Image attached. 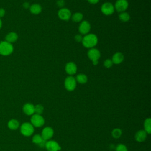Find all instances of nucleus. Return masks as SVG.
<instances>
[{"label":"nucleus","mask_w":151,"mask_h":151,"mask_svg":"<svg viewBox=\"0 0 151 151\" xmlns=\"http://www.w3.org/2000/svg\"><path fill=\"white\" fill-rule=\"evenodd\" d=\"M83 46L87 48H94L98 42V38L94 34H87L83 37L81 41Z\"/></svg>","instance_id":"obj_1"},{"label":"nucleus","mask_w":151,"mask_h":151,"mask_svg":"<svg viewBox=\"0 0 151 151\" xmlns=\"http://www.w3.org/2000/svg\"><path fill=\"white\" fill-rule=\"evenodd\" d=\"M14 47L12 44L3 41L0 42V54L3 56H8L12 53Z\"/></svg>","instance_id":"obj_2"},{"label":"nucleus","mask_w":151,"mask_h":151,"mask_svg":"<svg viewBox=\"0 0 151 151\" xmlns=\"http://www.w3.org/2000/svg\"><path fill=\"white\" fill-rule=\"evenodd\" d=\"M21 133L25 137L31 136L34 132V127L29 122H24L20 126Z\"/></svg>","instance_id":"obj_3"},{"label":"nucleus","mask_w":151,"mask_h":151,"mask_svg":"<svg viewBox=\"0 0 151 151\" xmlns=\"http://www.w3.org/2000/svg\"><path fill=\"white\" fill-rule=\"evenodd\" d=\"M87 55L89 59L92 61L93 65H97L99 62V59L100 58L101 54L99 50L95 48H92L88 51Z\"/></svg>","instance_id":"obj_4"},{"label":"nucleus","mask_w":151,"mask_h":151,"mask_svg":"<svg viewBox=\"0 0 151 151\" xmlns=\"http://www.w3.org/2000/svg\"><path fill=\"white\" fill-rule=\"evenodd\" d=\"M31 124L35 127H42L45 123V120L44 117L40 114H34L31 116Z\"/></svg>","instance_id":"obj_5"},{"label":"nucleus","mask_w":151,"mask_h":151,"mask_svg":"<svg viewBox=\"0 0 151 151\" xmlns=\"http://www.w3.org/2000/svg\"><path fill=\"white\" fill-rule=\"evenodd\" d=\"M77 86V81L76 78L71 76H68L64 80V87L69 91H72L75 90Z\"/></svg>","instance_id":"obj_6"},{"label":"nucleus","mask_w":151,"mask_h":151,"mask_svg":"<svg viewBox=\"0 0 151 151\" xmlns=\"http://www.w3.org/2000/svg\"><path fill=\"white\" fill-rule=\"evenodd\" d=\"M114 6L111 2H105L101 6V11L106 15H110L114 12Z\"/></svg>","instance_id":"obj_7"},{"label":"nucleus","mask_w":151,"mask_h":151,"mask_svg":"<svg viewBox=\"0 0 151 151\" xmlns=\"http://www.w3.org/2000/svg\"><path fill=\"white\" fill-rule=\"evenodd\" d=\"M114 9L119 12H124L129 6V2L127 0H117L115 2Z\"/></svg>","instance_id":"obj_8"},{"label":"nucleus","mask_w":151,"mask_h":151,"mask_svg":"<svg viewBox=\"0 0 151 151\" xmlns=\"http://www.w3.org/2000/svg\"><path fill=\"white\" fill-rule=\"evenodd\" d=\"M45 148L47 151H59L61 149L60 145L53 140H47L45 143Z\"/></svg>","instance_id":"obj_9"},{"label":"nucleus","mask_w":151,"mask_h":151,"mask_svg":"<svg viewBox=\"0 0 151 151\" xmlns=\"http://www.w3.org/2000/svg\"><path fill=\"white\" fill-rule=\"evenodd\" d=\"M58 16L61 20L68 21L71 17V12L68 8H62L58 11Z\"/></svg>","instance_id":"obj_10"},{"label":"nucleus","mask_w":151,"mask_h":151,"mask_svg":"<svg viewBox=\"0 0 151 151\" xmlns=\"http://www.w3.org/2000/svg\"><path fill=\"white\" fill-rule=\"evenodd\" d=\"M41 135L44 140L47 141L49 140L54 135V130L50 126L45 127L42 129Z\"/></svg>","instance_id":"obj_11"},{"label":"nucleus","mask_w":151,"mask_h":151,"mask_svg":"<svg viewBox=\"0 0 151 151\" xmlns=\"http://www.w3.org/2000/svg\"><path fill=\"white\" fill-rule=\"evenodd\" d=\"M91 29V25L90 23L87 21H83L80 23L78 31L81 34L86 35L87 34Z\"/></svg>","instance_id":"obj_12"},{"label":"nucleus","mask_w":151,"mask_h":151,"mask_svg":"<svg viewBox=\"0 0 151 151\" xmlns=\"http://www.w3.org/2000/svg\"><path fill=\"white\" fill-rule=\"evenodd\" d=\"M65 70L68 74L70 76L74 75L77 73V65L74 62H71V61L68 62L65 65Z\"/></svg>","instance_id":"obj_13"},{"label":"nucleus","mask_w":151,"mask_h":151,"mask_svg":"<svg viewBox=\"0 0 151 151\" xmlns=\"http://www.w3.org/2000/svg\"><path fill=\"white\" fill-rule=\"evenodd\" d=\"M24 113L27 116H32L34 114V105L30 103H27L22 107Z\"/></svg>","instance_id":"obj_14"},{"label":"nucleus","mask_w":151,"mask_h":151,"mask_svg":"<svg viewBox=\"0 0 151 151\" xmlns=\"http://www.w3.org/2000/svg\"><path fill=\"white\" fill-rule=\"evenodd\" d=\"M147 135V133L144 130H140L136 133L134 139L138 142H143L146 139Z\"/></svg>","instance_id":"obj_15"},{"label":"nucleus","mask_w":151,"mask_h":151,"mask_svg":"<svg viewBox=\"0 0 151 151\" xmlns=\"http://www.w3.org/2000/svg\"><path fill=\"white\" fill-rule=\"evenodd\" d=\"M124 60V55L120 52H117L113 54L111 61L113 64H119Z\"/></svg>","instance_id":"obj_16"},{"label":"nucleus","mask_w":151,"mask_h":151,"mask_svg":"<svg viewBox=\"0 0 151 151\" xmlns=\"http://www.w3.org/2000/svg\"><path fill=\"white\" fill-rule=\"evenodd\" d=\"M7 126H8V127L10 130H17L19 127L20 124L18 120L15 119H12L8 122Z\"/></svg>","instance_id":"obj_17"},{"label":"nucleus","mask_w":151,"mask_h":151,"mask_svg":"<svg viewBox=\"0 0 151 151\" xmlns=\"http://www.w3.org/2000/svg\"><path fill=\"white\" fill-rule=\"evenodd\" d=\"M18 38V36L16 32H9L5 36V41L12 44V43L15 42L17 40Z\"/></svg>","instance_id":"obj_18"},{"label":"nucleus","mask_w":151,"mask_h":151,"mask_svg":"<svg viewBox=\"0 0 151 151\" xmlns=\"http://www.w3.org/2000/svg\"><path fill=\"white\" fill-rule=\"evenodd\" d=\"M30 12L35 15L39 14L42 11V7L40 4H34L29 6Z\"/></svg>","instance_id":"obj_19"},{"label":"nucleus","mask_w":151,"mask_h":151,"mask_svg":"<svg viewBox=\"0 0 151 151\" xmlns=\"http://www.w3.org/2000/svg\"><path fill=\"white\" fill-rule=\"evenodd\" d=\"M144 130L147 133V134H150L151 133V119L150 118H147L145 120L144 123Z\"/></svg>","instance_id":"obj_20"},{"label":"nucleus","mask_w":151,"mask_h":151,"mask_svg":"<svg viewBox=\"0 0 151 151\" xmlns=\"http://www.w3.org/2000/svg\"><path fill=\"white\" fill-rule=\"evenodd\" d=\"M76 81L80 84H86L87 82L88 78L86 75L84 74H79L76 76Z\"/></svg>","instance_id":"obj_21"},{"label":"nucleus","mask_w":151,"mask_h":151,"mask_svg":"<svg viewBox=\"0 0 151 151\" xmlns=\"http://www.w3.org/2000/svg\"><path fill=\"white\" fill-rule=\"evenodd\" d=\"M119 18L121 21L126 22H128L130 20V16L127 12H120V14L119 15Z\"/></svg>","instance_id":"obj_22"},{"label":"nucleus","mask_w":151,"mask_h":151,"mask_svg":"<svg viewBox=\"0 0 151 151\" xmlns=\"http://www.w3.org/2000/svg\"><path fill=\"white\" fill-rule=\"evenodd\" d=\"M72 20L75 22H79L82 21L83 15L81 12H76L71 16Z\"/></svg>","instance_id":"obj_23"},{"label":"nucleus","mask_w":151,"mask_h":151,"mask_svg":"<svg viewBox=\"0 0 151 151\" xmlns=\"http://www.w3.org/2000/svg\"><path fill=\"white\" fill-rule=\"evenodd\" d=\"M111 136L114 139H119L122 134V131L119 128H115L111 131Z\"/></svg>","instance_id":"obj_24"},{"label":"nucleus","mask_w":151,"mask_h":151,"mask_svg":"<svg viewBox=\"0 0 151 151\" xmlns=\"http://www.w3.org/2000/svg\"><path fill=\"white\" fill-rule=\"evenodd\" d=\"M44 106L40 104L34 106V114L41 115L44 112Z\"/></svg>","instance_id":"obj_25"},{"label":"nucleus","mask_w":151,"mask_h":151,"mask_svg":"<svg viewBox=\"0 0 151 151\" xmlns=\"http://www.w3.org/2000/svg\"><path fill=\"white\" fill-rule=\"evenodd\" d=\"M44 139H42L41 135L37 134L33 136L32 138V143L36 144V145H39Z\"/></svg>","instance_id":"obj_26"},{"label":"nucleus","mask_w":151,"mask_h":151,"mask_svg":"<svg viewBox=\"0 0 151 151\" xmlns=\"http://www.w3.org/2000/svg\"><path fill=\"white\" fill-rule=\"evenodd\" d=\"M116 151H128V150L126 145L120 143L116 146Z\"/></svg>","instance_id":"obj_27"},{"label":"nucleus","mask_w":151,"mask_h":151,"mask_svg":"<svg viewBox=\"0 0 151 151\" xmlns=\"http://www.w3.org/2000/svg\"><path fill=\"white\" fill-rule=\"evenodd\" d=\"M113 63L111 60H110V59H106V60L104 61V63H103L104 66L106 68H109L111 67L112 65H113Z\"/></svg>","instance_id":"obj_28"},{"label":"nucleus","mask_w":151,"mask_h":151,"mask_svg":"<svg viewBox=\"0 0 151 151\" xmlns=\"http://www.w3.org/2000/svg\"><path fill=\"white\" fill-rule=\"evenodd\" d=\"M57 5L58 7L62 8L65 5V2H64V0H57Z\"/></svg>","instance_id":"obj_29"},{"label":"nucleus","mask_w":151,"mask_h":151,"mask_svg":"<svg viewBox=\"0 0 151 151\" xmlns=\"http://www.w3.org/2000/svg\"><path fill=\"white\" fill-rule=\"evenodd\" d=\"M75 40L77 41V42H81L82 41V40H83V37L81 34H77L75 37Z\"/></svg>","instance_id":"obj_30"},{"label":"nucleus","mask_w":151,"mask_h":151,"mask_svg":"<svg viewBox=\"0 0 151 151\" xmlns=\"http://www.w3.org/2000/svg\"><path fill=\"white\" fill-rule=\"evenodd\" d=\"M46 142H47V140H42L39 145H38L39 147H41V148H45V146Z\"/></svg>","instance_id":"obj_31"},{"label":"nucleus","mask_w":151,"mask_h":151,"mask_svg":"<svg viewBox=\"0 0 151 151\" xmlns=\"http://www.w3.org/2000/svg\"><path fill=\"white\" fill-rule=\"evenodd\" d=\"M5 14V11L4 8H0V18L4 17Z\"/></svg>","instance_id":"obj_32"},{"label":"nucleus","mask_w":151,"mask_h":151,"mask_svg":"<svg viewBox=\"0 0 151 151\" xmlns=\"http://www.w3.org/2000/svg\"><path fill=\"white\" fill-rule=\"evenodd\" d=\"M87 1L91 4H96L98 3L99 0H87Z\"/></svg>","instance_id":"obj_33"},{"label":"nucleus","mask_w":151,"mask_h":151,"mask_svg":"<svg viewBox=\"0 0 151 151\" xmlns=\"http://www.w3.org/2000/svg\"><path fill=\"white\" fill-rule=\"evenodd\" d=\"M23 6H24V8H29V4L28 3V2H24V4H23Z\"/></svg>","instance_id":"obj_34"},{"label":"nucleus","mask_w":151,"mask_h":151,"mask_svg":"<svg viewBox=\"0 0 151 151\" xmlns=\"http://www.w3.org/2000/svg\"><path fill=\"white\" fill-rule=\"evenodd\" d=\"M2 21H1V18H0V29H1V27H2Z\"/></svg>","instance_id":"obj_35"}]
</instances>
